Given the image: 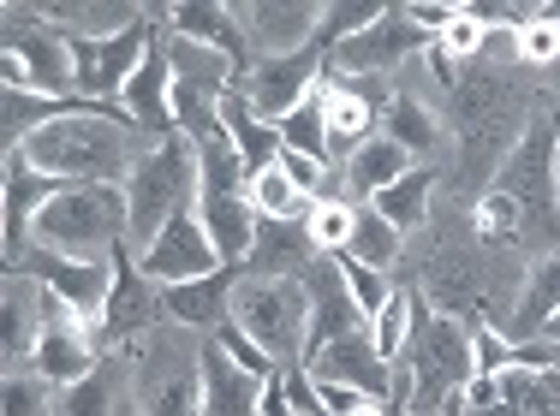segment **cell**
Listing matches in <instances>:
<instances>
[{"label":"cell","mask_w":560,"mask_h":416,"mask_svg":"<svg viewBox=\"0 0 560 416\" xmlns=\"http://www.w3.org/2000/svg\"><path fill=\"white\" fill-rule=\"evenodd\" d=\"M209 340H215V345H221V352H226V357H233V364H238V369H245V375H257V381H275V375H280V364H275V357H269V352H262V345H257V340H250V333H245V328H238V321H233V316H226V321H221V328H215V333H209Z\"/></svg>","instance_id":"41"},{"label":"cell","mask_w":560,"mask_h":416,"mask_svg":"<svg viewBox=\"0 0 560 416\" xmlns=\"http://www.w3.org/2000/svg\"><path fill=\"white\" fill-rule=\"evenodd\" d=\"M262 416H299L287 399V369H280L275 381H262Z\"/></svg>","instance_id":"47"},{"label":"cell","mask_w":560,"mask_h":416,"mask_svg":"<svg viewBox=\"0 0 560 416\" xmlns=\"http://www.w3.org/2000/svg\"><path fill=\"white\" fill-rule=\"evenodd\" d=\"M245 197H250V209H257V221H304V214H311V197L280 173V161L262 167V173H250Z\"/></svg>","instance_id":"32"},{"label":"cell","mask_w":560,"mask_h":416,"mask_svg":"<svg viewBox=\"0 0 560 416\" xmlns=\"http://www.w3.org/2000/svg\"><path fill=\"white\" fill-rule=\"evenodd\" d=\"M340 274H346V292H352V304L364 310V321H376L382 310H388L394 286H388V274H382V268H370V262H358V257H340Z\"/></svg>","instance_id":"40"},{"label":"cell","mask_w":560,"mask_h":416,"mask_svg":"<svg viewBox=\"0 0 560 416\" xmlns=\"http://www.w3.org/2000/svg\"><path fill=\"white\" fill-rule=\"evenodd\" d=\"M138 268L155 280V286H185V280H203V274H215V268H226V262L215 257L203 221H197V214H179V221H167L162 233L138 250Z\"/></svg>","instance_id":"13"},{"label":"cell","mask_w":560,"mask_h":416,"mask_svg":"<svg viewBox=\"0 0 560 416\" xmlns=\"http://www.w3.org/2000/svg\"><path fill=\"white\" fill-rule=\"evenodd\" d=\"M238 24H245V43L257 60H287V54H304L316 43V31H323V7H311V0H257V7H233Z\"/></svg>","instance_id":"16"},{"label":"cell","mask_w":560,"mask_h":416,"mask_svg":"<svg viewBox=\"0 0 560 416\" xmlns=\"http://www.w3.org/2000/svg\"><path fill=\"white\" fill-rule=\"evenodd\" d=\"M108 405H114V364H96L84 381L60 387L55 416H108Z\"/></svg>","instance_id":"37"},{"label":"cell","mask_w":560,"mask_h":416,"mask_svg":"<svg viewBox=\"0 0 560 416\" xmlns=\"http://www.w3.org/2000/svg\"><path fill=\"white\" fill-rule=\"evenodd\" d=\"M66 36H72L78 96L84 102H119L131 72L143 66V54L155 48V24L143 12L131 24H119V31H102V36H90V31H66Z\"/></svg>","instance_id":"8"},{"label":"cell","mask_w":560,"mask_h":416,"mask_svg":"<svg viewBox=\"0 0 560 416\" xmlns=\"http://www.w3.org/2000/svg\"><path fill=\"white\" fill-rule=\"evenodd\" d=\"M238 280H245V268H215L203 280H185V286H162V316L185 333H215L233 316Z\"/></svg>","instance_id":"19"},{"label":"cell","mask_w":560,"mask_h":416,"mask_svg":"<svg viewBox=\"0 0 560 416\" xmlns=\"http://www.w3.org/2000/svg\"><path fill=\"white\" fill-rule=\"evenodd\" d=\"M388 7H376V0H328L323 7V31H316V48L335 54L340 43H352V36H364L370 24L382 19Z\"/></svg>","instance_id":"35"},{"label":"cell","mask_w":560,"mask_h":416,"mask_svg":"<svg viewBox=\"0 0 560 416\" xmlns=\"http://www.w3.org/2000/svg\"><path fill=\"white\" fill-rule=\"evenodd\" d=\"M7 90H31V96H55L72 102L78 96V66H72V36L55 19H24L12 7L7 19Z\"/></svg>","instance_id":"6"},{"label":"cell","mask_w":560,"mask_h":416,"mask_svg":"<svg viewBox=\"0 0 560 416\" xmlns=\"http://www.w3.org/2000/svg\"><path fill=\"white\" fill-rule=\"evenodd\" d=\"M352 221H358V209L340 203V197H328V203H311L304 233H311V245L323 250V257H340V250L352 245Z\"/></svg>","instance_id":"36"},{"label":"cell","mask_w":560,"mask_h":416,"mask_svg":"<svg viewBox=\"0 0 560 416\" xmlns=\"http://www.w3.org/2000/svg\"><path fill=\"white\" fill-rule=\"evenodd\" d=\"M430 191H435V179H430L423 167H411L406 179H394L388 191H376V197H370V209H376L382 221H388L394 233L406 238L411 226H423V214H430Z\"/></svg>","instance_id":"29"},{"label":"cell","mask_w":560,"mask_h":416,"mask_svg":"<svg viewBox=\"0 0 560 416\" xmlns=\"http://www.w3.org/2000/svg\"><path fill=\"white\" fill-rule=\"evenodd\" d=\"M155 321H162V286H155L138 268V257L119 245L114 250V298H108V310H102L96 333L108 345H119V352H131L143 333H155Z\"/></svg>","instance_id":"12"},{"label":"cell","mask_w":560,"mask_h":416,"mask_svg":"<svg viewBox=\"0 0 560 416\" xmlns=\"http://www.w3.org/2000/svg\"><path fill=\"white\" fill-rule=\"evenodd\" d=\"M280 150H292V155H311V161H328L335 150H328V114H323V84L311 90L299 107H292L287 119H280Z\"/></svg>","instance_id":"31"},{"label":"cell","mask_w":560,"mask_h":416,"mask_svg":"<svg viewBox=\"0 0 560 416\" xmlns=\"http://www.w3.org/2000/svg\"><path fill=\"white\" fill-rule=\"evenodd\" d=\"M323 72H328V54L311 43L304 54H287V60H257L245 78H238V96L257 107L269 126H280L292 107H299L316 84H323Z\"/></svg>","instance_id":"11"},{"label":"cell","mask_w":560,"mask_h":416,"mask_svg":"<svg viewBox=\"0 0 560 416\" xmlns=\"http://www.w3.org/2000/svg\"><path fill=\"white\" fill-rule=\"evenodd\" d=\"M12 268L31 274L48 298H60L66 310L84 316V321H102V310H108V298H114V262H78V257H55V250L31 245L24 262H12Z\"/></svg>","instance_id":"9"},{"label":"cell","mask_w":560,"mask_h":416,"mask_svg":"<svg viewBox=\"0 0 560 416\" xmlns=\"http://www.w3.org/2000/svg\"><path fill=\"white\" fill-rule=\"evenodd\" d=\"M119 107L131 114V126L138 131H155V138H173V66H167V43L155 36V48L143 54V66L131 72L126 96H119Z\"/></svg>","instance_id":"21"},{"label":"cell","mask_w":560,"mask_h":416,"mask_svg":"<svg viewBox=\"0 0 560 416\" xmlns=\"http://www.w3.org/2000/svg\"><path fill=\"white\" fill-rule=\"evenodd\" d=\"M382 416H418V411H411V405H388V411H382Z\"/></svg>","instance_id":"50"},{"label":"cell","mask_w":560,"mask_h":416,"mask_svg":"<svg viewBox=\"0 0 560 416\" xmlns=\"http://www.w3.org/2000/svg\"><path fill=\"white\" fill-rule=\"evenodd\" d=\"M197 221H203L209 245L226 268H245L250 245H257V209L250 197H197Z\"/></svg>","instance_id":"25"},{"label":"cell","mask_w":560,"mask_h":416,"mask_svg":"<svg viewBox=\"0 0 560 416\" xmlns=\"http://www.w3.org/2000/svg\"><path fill=\"white\" fill-rule=\"evenodd\" d=\"M197 369H203V416H262V381L238 369L215 340H203Z\"/></svg>","instance_id":"23"},{"label":"cell","mask_w":560,"mask_h":416,"mask_svg":"<svg viewBox=\"0 0 560 416\" xmlns=\"http://www.w3.org/2000/svg\"><path fill=\"white\" fill-rule=\"evenodd\" d=\"M340 257H358V262H370V268H382V274H388L394 257H399V233L364 203V209H358V221H352V245H346Z\"/></svg>","instance_id":"34"},{"label":"cell","mask_w":560,"mask_h":416,"mask_svg":"<svg viewBox=\"0 0 560 416\" xmlns=\"http://www.w3.org/2000/svg\"><path fill=\"white\" fill-rule=\"evenodd\" d=\"M304 375H311V381L358 387V393L382 399V405L394 399V364H382V357H376V345H370V328H358V333H346V340L323 345V352H311V357H304Z\"/></svg>","instance_id":"18"},{"label":"cell","mask_w":560,"mask_h":416,"mask_svg":"<svg viewBox=\"0 0 560 416\" xmlns=\"http://www.w3.org/2000/svg\"><path fill=\"white\" fill-rule=\"evenodd\" d=\"M518 226H525V209H518L506 191L477 197V233H483L489 245H513V238H518Z\"/></svg>","instance_id":"42"},{"label":"cell","mask_w":560,"mask_h":416,"mask_svg":"<svg viewBox=\"0 0 560 416\" xmlns=\"http://www.w3.org/2000/svg\"><path fill=\"white\" fill-rule=\"evenodd\" d=\"M233 321L275 357V364H287V369L304 364V340H311V298H304V280H238Z\"/></svg>","instance_id":"5"},{"label":"cell","mask_w":560,"mask_h":416,"mask_svg":"<svg viewBox=\"0 0 560 416\" xmlns=\"http://www.w3.org/2000/svg\"><path fill=\"white\" fill-rule=\"evenodd\" d=\"M173 36L226 54V60L238 66V78L257 66V60H250V43H245V24H238V12H233V7H215V0H185V7H173Z\"/></svg>","instance_id":"24"},{"label":"cell","mask_w":560,"mask_h":416,"mask_svg":"<svg viewBox=\"0 0 560 416\" xmlns=\"http://www.w3.org/2000/svg\"><path fill=\"white\" fill-rule=\"evenodd\" d=\"M518 54H525L530 66H549V60H560V7H542L537 19L518 31V43H513Z\"/></svg>","instance_id":"43"},{"label":"cell","mask_w":560,"mask_h":416,"mask_svg":"<svg viewBox=\"0 0 560 416\" xmlns=\"http://www.w3.org/2000/svg\"><path fill=\"white\" fill-rule=\"evenodd\" d=\"M31 245L55 250V257H78V262H114V250L126 245V191L66 185L36 214Z\"/></svg>","instance_id":"4"},{"label":"cell","mask_w":560,"mask_h":416,"mask_svg":"<svg viewBox=\"0 0 560 416\" xmlns=\"http://www.w3.org/2000/svg\"><path fill=\"white\" fill-rule=\"evenodd\" d=\"M555 155H560V131H555V126H530L525 138L506 150V161H501V185H495V191H506L518 209L530 214V221H542V226H549Z\"/></svg>","instance_id":"15"},{"label":"cell","mask_w":560,"mask_h":416,"mask_svg":"<svg viewBox=\"0 0 560 416\" xmlns=\"http://www.w3.org/2000/svg\"><path fill=\"white\" fill-rule=\"evenodd\" d=\"M542 340H555V345H560V310L549 316V328H542Z\"/></svg>","instance_id":"49"},{"label":"cell","mask_w":560,"mask_h":416,"mask_svg":"<svg viewBox=\"0 0 560 416\" xmlns=\"http://www.w3.org/2000/svg\"><path fill=\"white\" fill-rule=\"evenodd\" d=\"M173 328V321H167ZM179 333H143L138 345H131V369H138V405L143 416H203V369H197V352L179 357Z\"/></svg>","instance_id":"7"},{"label":"cell","mask_w":560,"mask_h":416,"mask_svg":"<svg viewBox=\"0 0 560 416\" xmlns=\"http://www.w3.org/2000/svg\"><path fill=\"white\" fill-rule=\"evenodd\" d=\"M411 304H418V292H394L388 310L370 321V345H376L382 364H399V352H406V340H411Z\"/></svg>","instance_id":"39"},{"label":"cell","mask_w":560,"mask_h":416,"mask_svg":"<svg viewBox=\"0 0 560 416\" xmlns=\"http://www.w3.org/2000/svg\"><path fill=\"white\" fill-rule=\"evenodd\" d=\"M131 114L119 102H96L84 114L48 119L43 131L19 143V155L31 161L36 173L60 185H108V191H126L131 167H138V143H131Z\"/></svg>","instance_id":"1"},{"label":"cell","mask_w":560,"mask_h":416,"mask_svg":"<svg viewBox=\"0 0 560 416\" xmlns=\"http://www.w3.org/2000/svg\"><path fill=\"white\" fill-rule=\"evenodd\" d=\"M430 48H435V36H423L418 24L406 19V7H388L364 36H352V43H340L335 54H328V72H346V78L388 72L394 60H406V54H430Z\"/></svg>","instance_id":"14"},{"label":"cell","mask_w":560,"mask_h":416,"mask_svg":"<svg viewBox=\"0 0 560 416\" xmlns=\"http://www.w3.org/2000/svg\"><path fill=\"white\" fill-rule=\"evenodd\" d=\"M382 138H394L399 150L418 161V155H435L442 131H435V114H430V107H423L418 96H394L388 114H382Z\"/></svg>","instance_id":"30"},{"label":"cell","mask_w":560,"mask_h":416,"mask_svg":"<svg viewBox=\"0 0 560 416\" xmlns=\"http://www.w3.org/2000/svg\"><path fill=\"white\" fill-rule=\"evenodd\" d=\"M31 286H36V280H31V274H19V268L7 274V310H0V316H7V364H12V369H19L24 357L36 352V333H43V310H48V304H31ZM43 298H48V292H43Z\"/></svg>","instance_id":"28"},{"label":"cell","mask_w":560,"mask_h":416,"mask_svg":"<svg viewBox=\"0 0 560 416\" xmlns=\"http://www.w3.org/2000/svg\"><path fill=\"white\" fill-rule=\"evenodd\" d=\"M406 19L418 24L423 36H435V43H442V31L453 19H459V7H442V0H418V7H406Z\"/></svg>","instance_id":"46"},{"label":"cell","mask_w":560,"mask_h":416,"mask_svg":"<svg viewBox=\"0 0 560 416\" xmlns=\"http://www.w3.org/2000/svg\"><path fill=\"white\" fill-rule=\"evenodd\" d=\"M435 416H471V399H465V393H447V399H442V411H435Z\"/></svg>","instance_id":"48"},{"label":"cell","mask_w":560,"mask_h":416,"mask_svg":"<svg viewBox=\"0 0 560 416\" xmlns=\"http://www.w3.org/2000/svg\"><path fill=\"white\" fill-rule=\"evenodd\" d=\"M323 250L311 245L304 221H257V245L245 257V280H299Z\"/></svg>","instance_id":"22"},{"label":"cell","mask_w":560,"mask_h":416,"mask_svg":"<svg viewBox=\"0 0 560 416\" xmlns=\"http://www.w3.org/2000/svg\"><path fill=\"white\" fill-rule=\"evenodd\" d=\"M411 167H418V161H411L406 150H399L394 138H382V131H376V138L364 143V150H352V155H346V185H352V191L370 203V197H376V191H388L394 179H406Z\"/></svg>","instance_id":"27"},{"label":"cell","mask_w":560,"mask_h":416,"mask_svg":"<svg viewBox=\"0 0 560 416\" xmlns=\"http://www.w3.org/2000/svg\"><path fill=\"white\" fill-rule=\"evenodd\" d=\"M471 357H477L471 381H495V375L513 369V340H501L495 328H471Z\"/></svg>","instance_id":"44"},{"label":"cell","mask_w":560,"mask_h":416,"mask_svg":"<svg viewBox=\"0 0 560 416\" xmlns=\"http://www.w3.org/2000/svg\"><path fill=\"white\" fill-rule=\"evenodd\" d=\"M197 197H203V167H197V143L185 131L162 138L155 150L138 155L126 179V250L138 257L167 221L179 214H197Z\"/></svg>","instance_id":"3"},{"label":"cell","mask_w":560,"mask_h":416,"mask_svg":"<svg viewBox=\"0 0 560 416\" xmlns=\"http://www.w3.org/2000/svg\"><path fill=\"white\" fill-rule=\"evenodd\" d=\"M399 405H411L418 416H435L447 393H465L477 375L471 357V328L459 316H435L430 304H411V340L399 352Z\"/></svg>","instance_id":"2"},{"label":"cell","mask_w":560,"mask_h":416,"mask_svg":"<svg viewBox=\"0 0 560 416\" xmlns=\"http://www.w3.org/2000/svg\"><path fill=\"white\" fill-rule=\"evenodd\" d=\"M299 280H304V298H311V340H304V357L346 340V333H358V328H370L364 310L352 304V292H346L340 257H316Z\"/></svg>","instance_id":"17"},{"label":"cell","mask_w":560,"mask_h":416,"mask_svg":"<svg viewBox=\"0 0 560 416\" xmlns=\"http://www.w3.org/2000/svg\"><path fill=\"white\" fill-rule=\"evenodd\" d=\"M7 262H24V250H31V226L36 214L48 209V197L66 191L60 179H48V173H36L31 161L19 150H7Z\"/></svg>","instance_id":"20"},{"label":"cell","mask_w":560,"mask_h":416,"mask_svg":"<svg viewBox=\"0 0 560 416\" xmlns=\"http://www.w3.org/2000/svg\"><path fill=\"white\" fill-rule=\"evenodd\" d=\"M489 36H495V31H489V24L477 19L471 7H459V19H453L447 31H442V48L453 54V60H471V54H483V43H489Z\"/></svg>","instance_id":"45"},{"label":"cell","mask_w":560,"mask_h":416,"mask_svg":"<svg viewBox=\"0 0 560 416\" xmlns=\"http://www.w3.org/2000/svg\"><path fill=\"white\" fill-rule=\"evenodd\" d=\"M43 304H48V310H43V333H36L31 369L43 375V381H55V387H72V381H84V375L102 364V357H96L102 333L90 328L84 316L66 310L60 298H43Z\"/></svg>","instance_id":"10"},{"label":"cell","mask_w":560,"mask_h":416,"mask_svg":"<svg viewBox=\"0 0 560 416\" xmlns=\"http://www.w3.org/2000/svg\"><path fill=\"white\" fill-rule=\"evenodd\" d=\"M221 126H226V138H233V150L245 155V173H262L280 161V131L238 96V84L221 96Z\"/></svg>","instance_id":"26"},{"label":"cell","mask_w":560,"mask_h":416,"mask_svg":"<svg viewBox=\"0 0 560 416\" xmlns=\"http://www.w3.org/2000/svg\"><path fill=\"white\" fill-rule=\"evenodd\" d=\"M60 387L43 381L36 369H7V399H0V416H55Z\"/></svg>","instance_id":"38"},{"label":"cell","mask_w":560,"mask_h":416,"mask_svg":"<svg viewBox=\"0 0 560 416\" xmlns=\"http://www.w3.org/2000/svg\"><path fill=\"white\" fill-rule=\"evenodd\" d=\"M555 310H560V257H549V262L530 268V292H525V304H518L513 345H518V340H537V333L549 328Z\"/></svg>","instance_id":"33"}]
</instances>
